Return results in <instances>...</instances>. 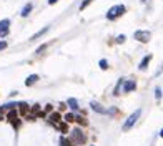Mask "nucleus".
<instances>
[{
  "label": "nucleus",
  "instance_id": "f8f14e48",
  "mask_svg": "<svg viewBox=\"0 0 163 146\" xmlns=\"http://www.w3.org/2000/svg\"><path fill=\"white\" fill-rule=\"evenodd\" d=\"M67 105L70 106V108L73 110V111H77V110H78V101H77V98H68V101H67Z\"/></svg>",
  "mask_w": 163,
  "mask_h": 146
},
{
  "label": "nucleus",
  "instance_id": "f257e3e1",
  "mask_svg": "<svg viewBox=\"0 0 163 146\" xmlns=\"http://www.w3.org/2000/svg\"><path fill=\"white\" fill-rule=\"evenodd\" d=\"M127 12V7L125 5H122V3H118V5H113L112 8L107 12V20H116L118 17H122L123 13Z\"/></svg>",
  "mask_w": 163,
  "mask_h": 146
},
{
  "label": "nucleus",
  "instance_id": "6e6552de",
  "mask_svg": "<svg viewBox=\"0 0 163 146\" xmlns=\"http://www.w3.org/2000/svg\"><path fill=\"white\" fill-rule=\"evenodd\" d=\"M150 62H151V55H145L143 60L140 62V65H138V70H141V72H143V70L148 66V63H150Z\"/></svg>",
  "mask_w": 163,
  "mask_h": 146
},
{
  "label": "nucleus",
  "instance_id": "f03ea898",
  "mask_svg": "<svg viewBox=\"0 0 163 146\" xmlns=\"http://www.w3.org/2000/svg\"><path fill=\"white\" fill-rule=\"evenodd\" d=\"M140 115H141V110H140V108H138V110H135V111H133L132 115L128 116V120L125 121V124H123V128H122V130H123V131H128L132 126H135V123L138 121V118H140Z\"/></svg>",
  "mask_w": 163,
  "mask_h": 146
},
{
  "label": "nucleus",
  "instance_id": "4be33fe9",
  "mask_svg": "<svg viewBox=\"0 0 163 146\" xmlns=\"http://www.w3.org/2000/svg\"><path fill=\"white\" fill-rule=\"evenodd\" d=\"M98 65H100V68H102V70H108V62H107L105 58H102Z\"/></svg>",
  "mask_w": 163,
  "mask_h": 146
},
{
  "label": "nucleus",
  "instance_id": "39448f33",
  "mask_svg": "<svg viewBox=\"0 0 163 146\" xmlns=\"http://www.w3.org/2000/svg\"><path fill=\"white\" fill-rule=\"evenodd\" d=\"M10 32V20L9 19H3L0 20V38H5Z\"/></svg>",
  "mask_w": 163,
  "mask_h": 146
},
{
  "label": "nucleus",
  "instance_id": "4468645a",
  "mask_svg": "<svg viewBox=\"0 0 163 146\" xmlns=\"http://www.w3.org/2000/svg\"><path fill=\"white\" fill-rule=\"evenodd\" d=\"M37 81H38V75H30V76L25 80V85L27 87H32V85L37 83Z\"/></svg>",
  "mask_w": 163,
  "mask_h": 146
},
{
  "label": "nucleus",
  "instance_id": "393cba45",
  "mask_svg": "<svg viewBox=\"0 0 163 146\" xmlns=\"http://www.w3.org/2000/svg\"><path fill=\"white\" fill-rule=\"evenodd\" d=\"M116 113H118V110H116V108H110L107 115H116Z\"/></svg>",
  "mask_w": 163,
  "mask_h": 146
},
{
  "label": "nucleus",
  "instance_id": "2f4dec72",
  "mask_svg": "<svg viewBox=\"0 0 163 146\" xmlns=\"http://www.w3.org/2000/svg\"><path fill=\"white\" fill-rule=\"evenodd\" d=\"M140 2H147V0H140Z\"/></svg>",
  "mask_w": 163,
  "mask_h": 146
},
{
  "label": "nucleus",
  "instance_id": "7ed1b4c3",
  "mask_svg": "<svg viewBox=\"0 0 163 146\" xmlns=\"http://www.w3.org/2000/svg\"><path fill=\"white\" fill-rule=\"evenodd\" d=\"M133 38H135L137 42H140V43H148L151 38V32L148 30H137L135 33H133Z\"/></svg>",
  "mask_w": 163,
  "mask_h": 146
},
{
  "label": "nucleus",
  "instance_id": "1a4fd4ad",
  "mask_svg": "<svg viewBox=\"0 0 163 146\" xmlns=\"http://www.w3.org/2000/svg\"><path fill=\"white\" fill-rule=\"evenodd\" d=\"M48 120H50V123L58 124V123H60V120H62V115H60L58 111H52V113H50V116H48Z\"/></svg>",
  "mask_w": 163,
  "mask_h": 146
},
{
  "label": "nucleus",
  "instance_id": "5701e85b",
  "mask_svg": "<svg viewBox=\"0 0 163 146\" xmlns=\"http://www.w3.org/2000/svg\"><path fill=\"white\" fill-rule=\"evenodd\" d=\"M155 98H157V100H160V98H161V88H160V87L155 88Z\"/></svg>",
  "mask_w": 163,
  "mask_h": 146
},
{
  "label": "nucleus",
  "instance_id": "423d86ee",
  "mask_svg": "<svg viewBox=\"0 0 163 146\" xmlns=\"http://www.w3.org/2000/svg\"><path fill=\"white\" fill-rule=\"evenodd\" d=\"M90 108L93 110L95 113H98V115H107V113H108V110L103 108V106H102L98 101H92V103H90Z\"/></svg>",
  "mask_w": 163,
  "mask_h": 146
},
{
  "label": "nucleus",
  "instance_id": "dca6fc26",
  "mask_svg": "<svg viewBox=\"0 0 163 146\" xmlns=\"http://www.w3.org/2000/svg\"><path fill=\"white\" fill-rule=\"evenodd\" d=\"M123 81H125V80H123V78H120L118 83H116L115 91H113V95H115V97H118V95H120V90H122V87H123Z\"/></svg>",
  "mask_w": 163,
  "mask_h": 146
},
{
  "label": "nucleus",
  "instance_id": "20e7f679",
  "mask_svg": "<svg viewBox=\"0 0 163 146\" xmlns=\"http://www.w3.org/2000/svg\"><path fill=\"white\" fill-rule=\"evenodd\" d=\"M70 140H72L75 144H83L85 141H87V138H85L83 133H82L80 128H77V130H72V133H70Z\"/></svg>",
  "mask_w": 163,
  "mask_h": 146
},
{
  "label": "nucleus",
  "instance_id": "ddd939ff",
  "mask_svg": "<svg viewBox=\"0 0 163 146\" xmlns=\"http://www.w3.org/2000/svg\"><path fill=\"white\" fill-rule=\"evenodd\" d=\"M48 30H50V27H45V28H42V30H38V32H37V33H35V35H32V38H30V40L33 42V40H37V38H40L42 35H43V33H47Z\"/></svg>",
  "mask_w": 163,
  "mask_h": 146
},
{
  "label": "nucleus",
  "instance_id": "7c9ffc66",
  "mask_svg": "<svg viewBox=\"0 0 163 146\" xmlns=\"http://www.w3.org/2000/svg\"><path fill=\"white\" fill-rule=\"evenodd\" d=\"M160 136L163 138V128H161V131H160Z\"/></svg>",
  "mask_w": 163,
  "mask_h": 146
},
{
  "label": "nucleus",
  "instance_id": "cd10ccee",
  "mask_svg": "<svg viewBox=\"0 0 163 146\" xmlns=\"http://www.w3.org/2000/svg\"><path fill=\"white\" fill-rule=\"evenodd\" d=\"M52 110H54V108H52V105H47V106H45V113H52Z\"/></svg>",
  "mask_w": 163,
  "mask_h": 146
},
{
  "label": "nucleus",
  "instance_id": "f3484780",
  "mask_svg": "<svg viewBox=\"0 0 163 146\" xmlns=\"http://www.w3.org/2000/svg\"><path fill=\"white\" fill-rule=\"evenodd\" d=\"M19 106H20V111H19L20 115H27V111H28L27 103H25V101H20V105H19Z\"/></svg>",
  "mask_w": 163,
  "mask_h": 146
},
{
  "label": "nucleus",
  "instance_id": "9d476101",
  "mask_svg": "<svg viewBox=\"0 0 163 146\" xmlns=\"http://www.w3.org/2000/svg\"><path fill=\"white\" fill-rule=\"evenodd\" d=\"M19 115H20V113L17 111V108H12V110L9 111V115H7V118H9L10 123H13L15 120H19Z\"/></svg>",
  "mask_w": 163,
  "mask_h": 146
},
{
  "label": "nucleus",
  "instance_id": "a211bd4d",
  "mask_svg": "<svg viewBox=\"0 0 163 146\" xmlns=\"http://www.w3.org/2000/svg\"><path fill=\"white\" fill-rule=\"evenodd\" d=\"M75 118H77V116L73 115V113H67V115L63 116V120H65L67 123H73V121H75Z\"/></svg>",
  "mask_w": 163,
  "mask_h": 146
},
{
  "label": "nucleus",
  "instance_id": "9b49d317",
  "mask_svg": "<svg viewBox=\"0 0 163 146\" xmlns=\"http://www.w3.org/2000/svg\"><path fill=\"white\" fill-rule=\"evenodd\" d=\"M32 10H33V5H32V3H27V5L22 8V12H20V15H22L23 19H25V17H28V15H30V12H32Z\"/></svg>",
  "mask_w": 163,
  "mask_h": 146
},
{
  "label": "nucleus",
  "instance_id": "bb28decb",
  "mask_svg": "<svg viewBox=\"0 0 163 146\" xmlns=\"http://www.w3.org/2000/svg\"><path fill=\"white\" fill-rule=\"evenodd\" d=\"M45 48H47V45H40V47L37 48V53H42V52H43Z\"/></svg>",
  "mask_w": 163,
  "mask_h": 146
},
{
  "label": "nucleus",
  "instance_id": "c85d7f7f",
  "mask_svg": "<svg viewBox=\"0 0 163 146\" xmlns=\"http://www.w3.org/2000/svg\"><path fill=\"white\" fill-rule=\"evenodd\" d=\"M32 111H33V113H38V111H40V106H38V105H35L33 108H32Z\"/></svg>",
  "mask_w": 163,
  "mask_h": 146
},
{
  "label": "nucleus",
  "instance_id": "aec40b11",
  "mask_svg": "<svg viewBox=\"0 0 163 146\" xmlns=\"http://www.w3.org/2000/svg\"><path fill=\"white\" fill-rule=\"evenodd\" d=\"M75 121L78 123L80 126H87V124H88V121H87L85 118H82V116H77V118H75Z\"/></svg>",
  "mask_w": 163,
  "mask_h": 146
},
{
  "label": "nucleus",
  "instance_id": "2eb2a0df",
  "mask_svg": "<svg viewBox=\"0 0 163 146\" xmlns=\"http://www.w3.org/2000/svg\"><path fill=\"white\" fill-rule=\"evenodd\" d=\"M60 146H77V144L73 143L70 138H65V136H63L62 140H60Z\"/></svg>",
  "mask_w": 163,
  "mask_h": 146
},
{
  "label": "nucleus",
  "instance_id": "0eeeda50",
  "mask_svg": "<svg viewBox=\"0 0 163 146\" xmlns=\"http://www.w3.org/2000/svg\"><path fill=\"white\" fill-rule=\"evenodd\" d=\"M137 88V81L135 80H128V81H123V91L125 93H130Z\"/></svg>",
  "mask_w": 163,
  "mask_h": 146
},
{
  "label": "nucleus",
  "instance_id": "412c9836",
  "mask_svg": "<svg viewBox=\"0 0 163 146\" xmlns=\"http://www.w3.org/2000/svg\"><path fill=\"white\" fill-rule=\"evenodd\" d=\"M92 2H95V0H83V2L80 3V10H85V8H87V7L90 5Z\"/></svg>",
  "mask_w": 163,
  "mask_h": 146
},
{
  "label": "nucleus",
  "instance_id": "c756f323",
  "mask_svg": "<svg viewBox=\"0 0 163 146\" xmlns=\"http://www.w3.org/2000/svg\"><path fill=\"white\" fill-rule=\"evenodd\" d=\"M58 0H48V5H54V3H57Z\"/></svg>",
  "mask_w": 163,
  "mask_h": 146
},
{
  "label": "nucleus",
  "instance_id": "a878e982",
  "mask_svg": "<svg viewBox=\"0 0 163 146\" xmlns=\"http://www.w3.org/2000/svg\"><path fill=\"white\" fill-rule=\"evenodd\" d=\"M5 48H7V42L2 40V42H0V50H5Z\"/></svg>",
  "mask_w": 163,
  "mask_h": 146
},
{
  "label": "nucleus",
  "instance_id": "6ab92c4d",
  "mask_svg": "<svg viewBox=\"0 0 163 146\" xmlns=\"http://www.w3.org/2000/svg\"><path fill=\"white\" fill-rule=\"evenodd\" d=\"M57 126H58L60 128V131H62V133H68V123H58V124H57Z\"/></svg>",
  "mask_w": 163,
  "mask_h": 146
},
{
  "label": "nucleus",
  "instance_id": "b1692460",
  "mask_svg": "<svg viewBox=\"0 0 163 146\" xmlns=\"http://www.w3.org/2000/svg\"><path fill=\"white\" fill-rule=\"evenodd\" d=\"M125 40H127V37L125 35H118V37H116V43H125Z\"/></svg>",
  "mask_w": 163,
  "mask_h": 146
}]
</instances>
